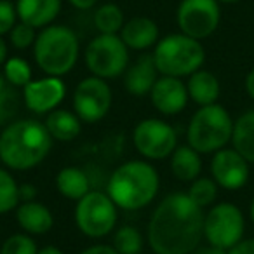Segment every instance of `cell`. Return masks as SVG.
<instances>
[{"instance_id": "1", "label": "cell", "mask_w": 254, "mask_h": 254, "mask_svg": "<svg viewBox=\"0 0 254 254\" xmlns=\"http://www.w3.org/2000/svg\"><path fill=\"white\" fill-rule=\"evenodd\" d=\"M204 211L188 193L174 191L155 207L148 223V244L155 254H190L204 237Z\"/></svg>"}, {"instance_id": "2", "label": "cell", "mask_w": 254, "mask_h": 254, "mask_svg": "<svg viewBox=\"0 0 254 254\" xmlns=\"http://www.w3.org/2000/svg\"><path fill=\"white\" fill-rule=\"evenodd\" d=\"M53 138L46 124L33 119L11 122L0 134V160L14 171H28L46 160Z\"/></svg>"}, {"instance_id": "3", "label": "cell", "mask_w": 254, "mask_h": 254, "mask_svg": "<svg viewBox=\"0 0 254 254\" xmlns=\"http://www.w3.org/2000/svg\"><path fill=\"white\" fill-rule=\"evenodd\" d=\"M160 188L157 169L145 160H129L119 166L110 176L106 193L117 207L138 211L152 204Z\"/></svg>"}, {"instance_id": "4", "label": "cell", "mask_w": 254, "mask_h": 254, "mask_svg": "<svg viewBox=\"0 0 254 254\" xmlns=\"http://www.w3.org/2000/svg\"><path fill=\"white\" fill-rule=\"evenodd\" d=\"M80 46L71 28L64 25H49L37 35L33 58L39 68L51 77H63L77 64Z\"/></svg>"}, {"instance_id": "5", "label": "cell", "mask_w": 254, "mask_h": 254, "mask_svg": "<svg viewBox=\"0 0 254 254\" xmlns=\"http://www.w3.org/2000/svg\"><path fill=\"white\" fill-rule=\"evenodd\" d=\"M153 61L157 71L166 77H190L204 64L205 51L200 40L185 33H171L160 39L153 49Z\"/></svg>"}, {"instance_id": "6", "label": "cell", "mask_w": 254, "mask_h": 254, "mask_svg": "<svg viewBox=\"0 0 254 254\" xmlns=\"http://www.w3.org/2000/svg\"><path fill=\"white\" fill-rule=\"evenodd\" d=\"M233 120L225 106H200L190 119L187 129L188 145L198 153H216L232 141Z\"/></svg>"}, {"instance_id": "7", "label": "cell", "mask_w": 254, "mask_h": 254, "mask_svg": "<svg viewBox=\"0 0 254 254\" xmlns=\"http://www.w3.org/2000/svg\"><path fill=\"white\" fill-rule=\"evenodd\" d=\"M117 218L119 214L115 202L103 191H89L75 205V225L91 239L108 235L115 228Z\"/></svg>"}, {"instance_id": "8", "label": "cell", "mask_w": 254, "mask_h": 254, "mask_svg": "<svg viewBox=\"0 0 254 254\" xmlns=\"http://www.w3.org/2000/svg\"><path fill=\"white\" fill-rule=\"evenodd\" d=\"M84 56L89 71L105 80L120 77L129 63V49L120 35L99 33L87 44Z\"/></svg>"}, {"instance_id": "9", "label": "cell", "mask_w": 254, "mask_h": 254, "mask_svg": "<svg viewBox=\"0 0 254 254\" xmlns=\"http://www.w3.org/2000/svg\"><path fill=\"white\" fill-rule=\"evenodd\" d=\"M246 221L244 214L232 202L216 204L204 218V237L209 246L219 249H232L242 240Z\"/></svg>"}, {"instance_id": "10", "label": "cell", "mask_w": 254, "mask_h": 254, "mask_svg": "<svg viewBox=\"0 0 254 254\" xmlns=\"http://www.w3.org/2000/svg\"><path fill=\"white\" fill-rule=\"evenodd\" d=\"M132 141L145 159L162 160L178 148V132L160 119H145L134 127Z\"/></svg>"}, {"instance_id": "11", "label": "cell", "mask_w": 254, "mask_h": 254, "mask_svg": "<svg viewBox=\"0 0 254 254\" xmlns=\"http://www.w3.org/2000/svg\"><path fill=\"white\" fill-rule=\"evenodd\" d=\"M181 33L195 40L211 37L218 30L221 11L218 0H181L176 12Z\"/></svg>"}, {"instance_id": "12", "label": "cell", "mask_w": 254, "mask_h": 254, "mask_svg": "<svg viewBox=\"0 0 254 254\" xmlns=\"http://www.w3.org/2000/svg\"><path fill=\"white\" fill-rule=\"evenodd\" d=\"M110 108H112V89L105 78L91 75L78 82L73 92V110L82 122H99L105 119Z\"/></svg>"}, {"instance_id": "13", "label": "cell", "mask_w": 254, "mask_h": 254, "mask_svg": "<svg viewBox=\"0 0 254 254\" xmlns=\"http://www.w3.org/2000/svg\"><path fill=\"white\" fill-rule=\"evenodd\" d=\"M211 174L218 187L239 190L249 180V162L235 148H221L211 160Z\"/></svg>"}, {"instance_id": "14", "label": "cell", "mask_w": 254, "mask_h": 254, "mask_svg": "<svg viewBox=\"0 0 254 254\" xmlns=\"http://www.w3.org/2000/svg\"><path fill=\"white\" fill-rule=\"evenodd\" d=\"M66 96V85L61 77H51L46 75L39 80H32L28 85L23 87V99L30 112L42 115L51 113L63 103Z\"/></svg>"}, {"instance_id": "15", "label": "cell", "mask_w": 254, "mask_h": 254, "mask_svg": "<svg viewBox=\"0 0 254 254\" xmlns=\"http://www.w3.org/2000/svg\"><path fill=\"white\" fill-rule=\"evenodd\" d=\"M152 103L160 113L164 115H176L181 110H185L188 99V89L181 82V78L176 77H166L162 75L157 78L155 85L152 87Z\"/></svg>"}, {"instance_id": "16", "label": "cell", "mask_w": 254, "mask_h": 254, "mask_svg": "<svg viewBox=\"0 0 254 254\" xmlns=\"http://www.w3.org/2000/svg\"><path fill=\"white\" fill-rule=\"evenodd\" d=\"M120 39L127 46V49L145 51L159 42V26L153 19L146 16H136L129 19L120 30Z\"/></svg>"}, {"instance_id": "17", "label": "cell", "mask_w": 254, "mask_h": 254, "mask_svg": "<svg viewBox=\"0 0 254 254\" xmlns=\"http://www.w3.org/2000/svg\"><path fill=\"white\" fill-rule=\"evenodd\" d=\"M61 0H18L16 12L21 23L33 28H46L58 18Z\"/></svg>"}, {"instance_id": "18", "label": "cell", "mask_w": 254, "mask_h": 254, "mask_svg": "<svg viewBox=\"0 0 254 254\" xmlns=\"http://www.w3.org/2000/svg\"><path fill=\"white\" fill-rule=\"evenodd\" d=\"M16 219H18V225L28 235H44L54 225L51 209L37 200L23 202L21 205H18L16 207Z\"/></svg>"}, {"instance_id": "19", "label": "cell", "mask_w": 254, "mask_h": 254, "mask_svg": "<svg viewBox=\"0 0 254 254\" xmlns=\"http://www.w3.org/2000/svg\"><path fill=\"white\" fill-rule=\"evenodd\" d=\"M157 66L152 54H143L129 70L126 71V89L132 96H145L152 92L157 82Z\"/></svg>"}, {"instance_id": "20", "label": "cell", "mask_w": 254, "mask_h": 254, "mask_svg": "<svg viewBox=\"0 0 254 254\" xmlns=\"http://www.w3.org/2000/svg\"><path fill=\"white\" fill-rule=\"evenodd\" d=\"M187 89L190 99H193L200 106L214 105L221 92L219 80L216 78V75H212L207 70H197L195 73H191L188 78Z\"/></svg>"}, {"instance_id": "21", "label": "cell", "mask_w": 254, "mask_h": 254, "mask_svg": "<svg viewBox=\"0 0 254 254\" xmlns=\"http://www.w3.org/2000/svg\"><path fill=\"white\" fill-rule=\"evenodd\" d=\"M46 127L49 131L51 138L56 141H71L75 139L82 131V120L75 112L68 110H53L47 113Z\"/></svg>"}, {"instance_id": "22", "label": "cell", "mask_w": 254, "mask_h": 254, "mask_svg": "<svg viewBox=\"0 0 254 254\" xmlns=\"http://www.w3.org/2000/svg\"><path fill=\"white\" fill-rule=\"evenodd\" d=\"M171 171L180 181H185V183L195 181L202 171L200 153L190 145L178 146L171 155Z\"/></svg>"}, {"instance_id": "23", "label": "cell", "mask_w": 254, "mask_h": 254, "mask_svg": "<svg viewBox=\"0 0 254 254\" xmlns=\"http://www.w3.org/2000/svg\"><path fill=\"white\" fill-rule=\"evenodd\" d=\"M56 187L58 191L64 198L70 200H80L89 191V178L80 167H63L56 176Z\"/></svg>"}, {"instance_id": "24", "label": "cell", "mask_w": 254, "mask_h": 254, "mask_svg": "<svg viewBox=\"0 0 254 254\" xmlns=\"http://www.w3.org/2000/svg\"><path fill=\"white\" fill-rule=\"evenodd\" d=\"M232 143H233V148L247 162L254 164V110L242 113L233 122Z\"/></svg>"}, {"instance_id": "25", "label": "cell", "mask_w": 254, "mask_h": 254, "mask_svg": "<svg viewBox=\"0 0 254 254\" xmlns=\"http://www.w3.org/2000/svg\"><path fill=\"white\" fill-rule=\"evenodd\" d=\"M94 25L99 33L105 35H117L124 28V12L117 4H105L98 7L94 14Z\"/></svg>"}, {"instance_id": "26", "label": "cell", "mask_w": 254, "mask_h": 254, "mask_svg": "<svg viewBox=\"0 0 254 254\" xmlns=\"http://www.w3.org/2000/svg\"><path fill=\"white\" fill-rule=\"evenodd\" d=\"M19 185L7 169L0 167V214H7L19 204Z\"/></svg>"}, {"instance_id": "27", "label": "cell", "mask_w": 254, "mask_h": 254, "mask_svg": "<svg viewBox=\"0 0 254 254\" xmlns=\"http://www.w3.org/2000/svg\"><path fill=\"white\" fill-rule=\"evenodd\" d=\"M113 247L119 254H134L141 253L143 247V235L138 228L131 225H124L117 230L113 237Z\"/></svg>"}, {"instance_id": "28", "label": "cell", "mask_w": 254, "mask_h": 254, "mask_svg": "<svg viewBox=\"0 0 254 254\" xmlns=\"http://www.w3.org/2000/svg\"><path fill=\"white\" fill-rule=\"evenodd\" d=\"M4 77L12 87L23 89L32 82V66L23 58H9L4 63Z\"/></svg>"}, {"instance_id": "29", "label": "cell", "mask_w": 254, "mask_h": 254, "mask_svg": "<svg viewBox=\"0 0 254 254\" xmlns=\"http://www.w3.org/2000/svg\"><path fill=\"white\" fill-rule=\"evenodd\" d=\"M187 193L198 207L204 209L211 205L218 197V183L211 178H197Z\"/></svg>"}, {"instance_id": "30", "label": "cell", "mask_w": 254, "mask_h": 254, "mask_svg": "<svg viewBox=\"0 0 254 254\" xmlns=\"http://www.w3.org/2000/svg\"><path fill=\"white\" fill-rule=\"evenodd\" d=\"M18 92L4 75H0V124H5L18 112Z\"/></svg>"}, {"instance_id": "31", "label": "cell", "mask_w": 254, "mask_h": 254, "mask_svg": "<svg viewBox=\"0 0 254 254\" xmlns=\"http://www.w3.org/2000/svg\"><path fill=\"white\" fill-rule=\"evenodd\" d=\"M0 254H39V247L28 233H14L2 244Z\"/></svg>"}, {"instance_id": "32", "label": "cell", "mask_w": 254, "mask_h": 254, "mask_svg": "<svg viewBox=\"0 0 254 254\" xmlns=\"http://www.w3.org/2000/svg\"><path fill=\"white\" fill-rule=\"evenodd\" d=\"M37 28L26 25V23H16L14 28L9 32V39H11L12 47L16 49H28L30 46H33L37 40Z\"/></svg>"}, {"instance_id": "33", "label": "cell", "mask_w": 254, "mask_h": 254, "mask_svg": "<svg viewBox=\"0 0 254 254\" xmlns=\"http://www.w3.org/2000/svg\"><path fill=\"white\" fill-rule=\"evenodd\" d=\"M18 12L16 5H12L9 0H0V37L9 33L16 26Z\"/></svg>"}, {"instance_id": "34", "label": "cell", "mask_w": 254, "mask_h": 254, "mask_svg": "<svg viewBox=\"0 0 254 254\" xmlns=\"http://www.w3.org/2000/svg\"><path fill=\"white\" fill-rule=\"evenodd\" d=\"M226 254H254V239L240 240L237 246L226 251Z\"/></svg>"}, {"instance_id": "35", "label": "cell", "mask_w": 254, "mask_h": 254, "mask_svg": "<svg viewBox=\"0 0 254 254\" xmlns=\"http://www.w3.org/2000/svg\"><path fill=\"white\" fill-rule=\"evenodd\" d=\"M80 254H119L115 251L113 246H106V244H96V246H91L87 249H84Z\"/></svg>"}, {"instance_id": "36", "label": "cell", "mask_w": 254, "mask_h": 254, "mask_svg": "<svg viewBox=\"0 0 254 254\" xmlns=\"http://www.w3.org/2000/svg\"><path fill=\"white\" fill-rule=\"evenodd\" d=\"M35 197H37V188L33 185L26 183L19 187V198H23L25 202H30V200H35Z\"/></svg>"}, {"instance_id": "37", "label": "cell", "mask_w": 254, "mask_h": 254, "mask_svg": "<svg viewBox=\"0 0 254 254\" xmlns=\"http://www.w3.org/2000/svg\"><path fill=\"white\" fill-rule=\"evenodd\" d=\"M75 9H80V11H87V9L94 7L98 0H68Z\"/></svg>"}, {"instance_id": "38", "label": "cell", "mask_w": 254, "mask_h": 254, "mask_svg": "<svg viewBox=\"0 0 254 254\" xmlns=\"http://www.w3.org/2000/svg\"><path fill=\"white\" fill-rule=\"evenodd\" d=\"M190 254H226V251L219 249V247H214V246H205V247H197V249Z\"/></svg>"}, {"instance_id": "39", "label": "cell", "mask_w": 254, "mask_h": 254, "mask_svg": "<svg viewBox=\"0 0 254 254\" xmlns=\"http://www.w3.org/2000/svg\"><path fill=\"white\" fill-rule=\"evenodd\" d=\"M246 91L251 96V99H254V70H251L246 77Z\"/></svg>"}, {"instance_id": "40", "label": "cell", "mask_w": 254, "mask_h": 254, "mask_svg": "<svg viewBox=\"0 0 254 254\" xmlns=\"http://www.w3.org/2000/svg\"><path fill=\"white\" fill-rule=\"evenodd\" d=\"M7 61V44L0 37V64H4Z\"/></svg>"}, {"instance_id": "41", "label": "cell", "mask_w": 254, "mask_h": 254, "mask_svg": "<svg viewBox=\"0 0 254 254\" xmlns=\"http://www.w3.org/2000/svg\"><path fill=\"white\" fill-rule=\"evenodd\" d=\"M39 254H64L60 247H54V246H46L42 249H39Z\"/></svg>"}, {"instance_id": "42", "label": "cell", "mask_w": 254, "mask_h": 254, "mask_svg": "<svg viewBox=\"0 0 254 254\" xmlns=\"http://www.w3.org/2000/svg\"><path fill=\"white\" fill-rule=\"evenodd\" d=\"M249 214H251V219H253V223H254V198H253V202H251V207H249Z\"/></svg>"}, {"instance_id": "43", "label": "cell", "mask_w": 254, "mask_h": 254, "mask_svg": "<svg viewBox=\"0 0 254 254\" xmlns=\"http://www.w3.org/2000/svg\"><path fill=\"white\" fill-rule=\"evenodd\" d=\"M218 2H223V4H237L240 0H218Z\"/></svg>"}, {"instance_id": "44", "label": "cell", "mask_w": 254, "mask_h": 254, "mask_svg": "<svg viewBox=\"0 0 254 254\" xmlns=\"http://www.w3.org/2000/svg\"><path fill=\"white\" fill-rule=\"evenodd\" d=\"M134 254H141V253H134Z\"/></svg>"}]
</instances>
